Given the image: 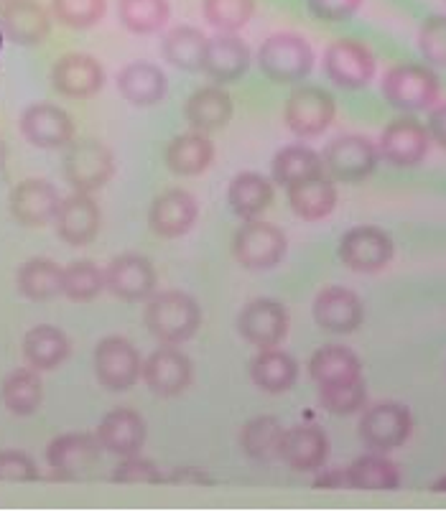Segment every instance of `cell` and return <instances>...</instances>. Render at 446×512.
<instances>
[{"mask_svg":"<svg viewBox=\"0 0 446 512\" xmlns=\"http://www.w3.org/2000/svg\"><path fill=\"white\" fill-rule=\"evenodd\" d=\"M118 90L130 105H159L166 95V77L156 64L133 62L123 67V72L118 74Z\"/></svg>","mask_w":446,"mask_h":512,"instance_id":"31","label":"cell"},{"mask_svg":"<svg viewBox=\"0 0 446 512\" xmlns=\"http://www.w3.org/2000/svg\"><path fill=\"white\" fill-rule=\"evenodd\" d=\"M113 479H115V482H120V484H156V482H164L159 467H156L153 462H148V459H143V456H138V454L123 456V462H120L118 469H115Z\"/></svg>","mask_w":446,"mask_h":512,"instance_id":"47","label":"cell"},{"mask_svg":"<svg viewBox=\"0 0 446 512\" xmlns=\"http://www.w3.org/2000/svg\"><path fill=\"white\" fill-rule=\"evenodd\" d=\"M286 235L276 225L263 220H245L232 237V255L248 271L276 268L286 255Z\"/></svg>","mask_w":446,"mask_h":512,"instance_id":"6","label":"cell"},{"mask_svg":"<svg viewBox=\"0 0 446 512\" xmlns=\"http://www.w3.org/2000/svg\"><path fill=\"white\" fill-rule=\"evenodd\" d=\"M413 434V416L408 406L396 400H383L365 408L360 418V439L367 449L388 454L401 449Z\"/></svg>","mask_w":446,"mask_h":512,"instance_id":"3","label":"cell"},{"mask_svg":"<svg viewBox=\"0 0 446 512\" xmlns=\"http://www.w3.org/2000/svg\"><path fill=\"white\" fill-rule=\"evenodd\" d=\"M319 403L334 416H352V413L362 411L367 403L365 380L360 377V380H350V383L319 388Z\"/></svg>","mask_w":446,"mask_h":512,"instance_id":"44","label":"cell"},{"mask_svg":"<svg viewBox=\"0 0 446 512\" xmlns=\"http://www.w3.org/2000/svg\"><path fill=\"white\" fill-rule=\"evenodd\" d=\"M227 202H230L232 212L243 220H258L260 214L271 207L273 184L266 176L245 171L232 179L230 189H227Z\"/></svg>","mask_w":446,"mask_h":512,"instance_id":"35","label":"cell"},{"mask_svg":"<svg viewBox=\"0 0 446 512\" xmlns=\"http://www.w3.org/2000/svg\"><path fill=\"white\" fill-rule=\"evenodd\" d=\"M383 95L398 110H429L439 100V77L424 64H398L385 74Z\"/></svg>","mask_w":446,"mask_h":512,"instance_id":"4","label":"cell"},{"mask_svg":"<svg viewBox=\"0 0 446 512\" xmlns=\"http://www.w3.org/2000/svg\"><path fill=\"white\" fill-rule=\"evenodd\" d=\"M199 217V204L184 189H171L161 197L153 199L151 212H148V225L161 237H181L192 230Z\"/></svg>","mask_w":446,"mask_h":512,"instance_id":"24","label":"cell"},{"mask_svg":"<svg viewBox=\"0 0 446 512\" xmlns=\"http://www.w3.org/2000/svg\"><path fill=\"white\" fill-rule=\"evenodd\" d=\"M286 428L281 421L273 416H258L248 421L240 431V446L245 454L255 462H271L278 459V449H281V439Z\"/></svg>","mask_w":446,"mask_h":512,"instance_id":"39","label":"cell"},{"mask_svg":"<svg viewBox=\"0 0 446 512\" xmlns=\"http://www.w3.org/2000/svg\"><path fill=\"white\" fill-rule=\"evenodd\" d=\"M334 115H337V102L322 87H299L286 102V125L299 138L322 136L334 123Z\"/></svg>","mask_w":446,"mask_h":512,"instance_id":"10","label":"cell"},{"mask_svg":"<svg viewBox=\"0 0 446 512\" xmlns=\"http://www.w3.org/2000/svg\"><path fill=\"white\" fill-rule=\"evenodd\" d=\"M100 441L90 434H62L46 449L51 472L64 479H77L90 472L100 459Z\"/></svg>","mask_w":446,"mask_h":512,"instance_id":"20","label":"cell"},{"mask_svg":"<svg viewBox=\"0 0 446 512\" xmlns=\"http://www.w3.org/2000/svg\"><path fill=\"white\" fill-rule=\"evenodd\" d=\"M105 288V273L90 260H77L62 273V293L72 301H92Z\"/></svg>","mask_w":446,"mask_h":512,"instance_id":"42","label":"cell"},{"mask_svg":"<svg viewBox=\"0 0 446 512\" xmlns=\"http://www.w3.org/2000/svg\"><path fill=\"white\" fill-rule=\"evenodd\" d=\"M248 67H250V49L243 39L225 34L207 41L202 72L207 74L215 85H230V82H238V79L248 72Z\"/></svg>","mask_w":446,"mask_h":512,"instance_id":"26","label":"cell"},{"mask_svg":"<svg viewBox=\"0 0 446 512\" xmlns=\"http://www.w3.org/2000/svg\"><path fill=\"white\" fill-rule=\"evenodd\" d=\"M250 377L266 393H286L299 380V362L278 347L260 349L250 360Z\"/></svg>","mask_w":446,"mask_h":512,"instance_id":"29","label":"cell"},{"mask_svg":"<svg viewBox=\"0 0 446 512\" xmlns=\"http://www.w3.org/2000/svg\"><path fill=\"white\" fill-rule=\"evenodd\" d=\"M288 204L301 220H324L337 207V186H334L332 179H324V176L301 181L296 186H288Z\"/></svg>","mask_w":446,"mask_h":512,"instance_id":"33","label":"cell"},{"mask_svg":"<svg viewBox=\"0 0 446 512\" xmlns=\"http://www.w3.org/2000/svg\"><path fill=\"white\" fill-rule=\"evenodd\" d=\"M64 179L77 192L92 194L108 184L115 174V156L105 143L100 141H74L64 153Z\"/></svg>","mask_w":446,"mask_h":512,"instance_id":"5","label":"cell"},{"mask_svg":"<svg viewBox=\"0 0 446 512\" xmlns=\"http://www.w3.org/2000/svg\"><path fill=\"white\" fill-rule=\"evenodd\" d=\"M215 161V146L204 133H184L176 136L166 148V166L179 176H197Z\"/></svg>","mask_w":446,"mask_h":512,"instance_id":"34","label":"cell"},{"mask_svg":"<svg viewBox=\"0 0 446 512\" xmlns=\"http://www.w3.org/2000/svg\"><path fill=\"white\" fill-rule=\"evenodd\" d=\"M0 49H3V31H0Z\"/></svg>","mask_w":446,"mask_h":512,"instance_id":"55","label":"cell"},{"mask_svg":"<svg viewBox=\"0 0 446 512\" xmlns=\"http://www.w3.org/2000/svg\"><path fill=\"white\" fill-rule=\"evenodd\" d=\"M309 375L319 388L350 383V380H360L362 377V362L350 347H342V344H324V347H319L317 352L311 355Z\"/></svg>","mask_w":446,"mask_h":512,"instance_id":"27","label":"cell"},{"mask_svg":"<svg viewBox=\"0 0 446 512\" xmlns=\"http://www.w3.org/2000/svg\"><path fill=\"white\" fill-rule=\"evenodd\" d=\"M258 64L263 74L278 85H296L314 69V51L304 36L276 34L263 41Z\"/></svg>","mask_w":446,"mask_h":512,"instance_id":"2","label":"cell"},{"mask_svg":"<svg viewBox=\"0 0 446 512\" xmlns=\"http://www.w3.org/2000/svg\"><path fill=\"white\" fill-rule=\"evenodd\" d=\"M97 441L110 454H138L146 444V421L133 408H115L97 426Z\"/></svg>","mask_w":446,"mask_h":512,"instance_id":"25","label":"cell"},{"mask_svg":"<svg viewBox=\"0 0 446 512\" xmlns=\"http://www.w3.org/2000/svg\"><path fill=\"white\" fill-rule=\"evenodd\" d=\"M0 31L18 46H36L49 36L51 18L36 0H3Z\"/></svg>","mask_w":446,"mask_h":512,"instance_id":"21","label":"cell"},{"mask_svg":"<svg viewBox=\"0 0 446 512\" xmlns=\"http://www.w3.org/2000/svg\"><path fill=\"white\" fill-rule=\"evenodd\" d=\"M378 146L365 136H339L324 148L322 164L334 181H362L378 166Z\"/></svg>","mask_w":446,"mask_h":512,"instance_id":"7","label":"cell"},{"mask_svg":"<svg viewBox=\"0 0 446 512\" xmlns=\"http://www.w3.org/2000/svg\"><path fill=\"white\" fill-rule=\"evenodd\" d=\"M54 227L67 245L85 248L100 232V207L90 194H72V197L59 202L57 214H54Z\"/></svg>","mask_w":446,"mask_h":512,"instance_id":"18","label":"cell"},{"mask_svg":"<svg viewBox=\"0 0 446 512\" xmlns=\"http://www.w3.org/2000/svg\"><path fill=\"white\" fill-rule=\"evenodd\" d=\"M238 332L245 342L258 349L278 347L288 334L286 309L273 299L250 301L238 316Z\"/></svg>","mask_w":446,"mask_h":512,"instance_id":"14","label":"cell"},{"mask_svg":"<svg viewBox=\"0 0 446 512\" xmlns=\"http://www.w3.org/2000/svg\"><path fill=\"white\" fill-rule=\"evenodd\" d=\"M141 355L125 337H105L95 347V375L102 388L123 393L141 377Z\"/></svg>","mask_w":446,"mask_h":512,"instance_id":"9","label":"cell"},{"mask_svg":"<svg viewBox=\"0 0 446 512\" xmlns=\"http://www.w3.org/2000/svg\"><path fill=\"white\" fill-rule=\"evenodd\" d=\"M365 306L355 291L342 286H327L314 299V321L324 332L352 334L362 327Z\"/></svg>","mask_w":446,"mask_h":512,"instance_id":"16","label":"cell"},{"mask_svg":"<svg viewBox=\"0 0 446 512\" xmlns=\"http://www.w3.org/2000/svg\"><path fill=\"white\" fill-rule=\"evenodd\" d=\"M39 469L29 454L23 451H0V482H34Z\"/></svg>","mask_w":446,"mask_h":512,"instance_id":"48","label":"cell"},{"mask_svg":"<svg viewBox=\"0 0 446 512\" xmlns=\"http://www.w3.org/2000/svg\"><path fill=\"white\" fill-rule=\"evenodd\" d=\"M253 13L255 0H204V18L225 34L243 29Z\"/></svg>","mask_w":446,"mask_h":512,"instance_id":"43","label":"cell"},{"mask_svg":"<svg viewBox=\"0 0 446 512\" xmlns=\"http://www.w3.org/2000/svg\"><path fill=\"white\" fill-rule=\"evenodd\" d=\"M324 72L337 87L360 90L375 77V57L362 41L339 39L324 51Z\"/></svg>","mask_w":446,"mask_h":512,"instance_id":"11","label":"cell"},{"mask_svg":"<svg viewBox=\"0 0 446 512\" xmlns=\"http://www.w3.org/2000/svg\"><path fill=\"white\" fill-rule=\"evenodd\" d=\"M431 146L429 130L413 118L393 120L383 130L378 143V156L385 164L396 166V169H411L418 166L426 158Z\"/></svg>","mask_w":446,"mask_h":512,"instance_id":"12","label":"cell"},{"mask_svg":"<svg viewBox=\"0 0 446 512\" xmlns=\"http://www.w3.org/2000/svg\"><path fill=\"white\" fill-rule=\"evenodd\" d=\"M314 487H319V490H339V487H347V469H319V477L314 479Z\"/></svg>","mask_w":446,"mask_h":512,"instance_id":"51","label":"cell"},{"mask_svg":"<svg viewBox=\"0 0 446 512\" xmlns=\"http://www.w3.org/2000/svg\"><path fill=\"white\" fill-rule=\"evenodd\" d=\"M141 375L153 395L174 398L192 385L194 370L192 360L181 349H176V344H166L148 355L141 367Z\"/></svg>","mask_w":446,"mask_h":512,"instance_id":"13","label":"cell"},{"mask_svg":"<svg viewBox=\"0 0 446 512\" xmlns=\"http://www.w3.org/2000/svg\"><path fill=\"white\" fill-rule=\"evenodd\" d=\"M159 276L151 260L136 253L118 255L105 271V288L123 301H146L156 293Z\"/></svg>","mask_w":446,"mask_h":512,"instance_id":"15","label":"cell"},{"mask_svg":"<svg viewBox=\"0 0 446 512\" xmlns=\"http://www.w3.org/2000/svg\"><path fill=\"white\" fill-rule=\"evenodd\" d=\"M118 16L133 34H153L169 21V0H118Z\"/></svg>","mask_w":446,"mask_h":512,"instance_id":"41","label":"cell"},{"mask_svg":"<svg viewBox=\"0 0 446 512\" xmlns=\"http://www.w3.org/2000/svg\"><path fill=\"white\" fill-rule=\"evenodd\" d=\"M273 179L283 186H296L301 181L317 179L324 174L322 156L309 146H286L273 158Z\"/></svg>","mask_w":446,"mask_h":512,"instance_id":"37","label":"cell"},{"mask_svg":"<svg viewBox=\"0 0 446 512\" xmlns=\"http://www.w3.org/2000/svg\"><path fill=\"white\" fill-rule=\"evenodd\" d=\"M204 51H207V39H204L202 31L192 29V26H176L164 39L166 62L179 69H187V72L202 69Z\"/></svg>","mask_w":446,"mask_h":512,"instance_id":"40","label":"cell"},{"mask_svg":"<svg viewBox=\"0 0 446 512\" xmlns=\"http://www.w3.org/2000/svg\"><path fill=\"white\" fill-rule=\"evenodd\" d=\"M51 11L69 29H90L102 21L108 0H51Z\"/></svg>","mask_w":446,"mask_h":512,"instance_id":"45","label":"cell"},{"mask_svg":"<svg viewBox=\"0 0 446 512\" xmlns=\"http://www.w3.org/2000/svg\"><path fill=\"white\" fill-rule=\"evenodd\" d=\"M6 158H8V148L6 143L0 141V169H3V164H6Z\"/></svg>","mask_w":446,"mask_h":512,"instance_id":"54","label":"cell"},{"mask_svg":"<svg viewBox=\"0 0 446 512\" xmlns=\"http://www.w3.org/2000/svg\"><path fill=\"white\" fill-rule=\"evenodd\" d=\"M187 123L192 125L197 133H215V130L225 128L232 118V97L220 85H209L202 90L192 92L184 107Z\"/></svg>","mask_w":446,"mask_h":512,"instance_id":"28","label":"cell"},{"mask_svg":"<svg viewBox=\"0 0 446 512\" xmlns=\"http://www.w3.org/2000/svg\"><path fill=\"white\" fill-rule=\"evenodd\" d=\"M429 136L431 141L439 143V146L446 151V102H441V105H436L434 110H431Z\"/></svg>","mask_w":446,"mask_h":512,"instance_id":"50","label":"cell"},{"mask_svg":"<svg viewBox=\"0 0 446 512\" xmlns=\"http://www.w3.org/2000/svg\"><path fill=\"white\" fill-rule=\"evenodd\" d=\"M51 85L64 97H92L105 85V72L90 54H64L51 69Z\"/></svg>","mask_w":446,"mask_h":512,"instance_id":"22","label":"cell"},{"mask_svg":"<svg viewBox=\"0 0 446 512\" xmlns=\"http://www.w3.org/2000/svg\"><path fill=\"white\" fill-rule=\"evenodd\" d=\"M347 487L367 492H390L401 487V469L380 451L365 454L347 467Z\"/></svg>","mask_w":446,"mask_h":512,"instance_id":"32","label":"cell"},{"mask_svg":"<svg viewBox=\"0 0 446 512\" xmlns=\"http://www.w3.org/2000/svg\"><path fill=\"white\" fill-rule=\"evenodd\" d=\"M148 332L164 344H181L192 339L202 324V309L197 299L181 291H161L148 299L143 314Z\"/></svg>","mask_w":446,"mask_h":512,"instance_id":"1","label":"cell"},{"mask_svg":"<svg viewBox=\"0 0 446 512\" xmlns=\"http://www.w3.org/2000/svg\"><path fill=\"white\" fill-rule=\"evenodd\" d=\"M418 49L429 64L446 67V16L426 18L418 31Z\"/></svg>","mask_w":446,"mask_h":512,"instance_id":"46","label":"cell"},{"mask_svg":"<svg viewBox=\"0 0 446 512\" xmlns=\"http://www.w3.org/2000/svg\"><path fill=\"white\" fill-rule=\"evenodd\" d=\"M278 459L294 472H319L329 459V436L319 426H294L283 431Z\"/></svg>","mask_w":446,"mask_h":512,"instance_id":"19","label":"cell"},{"mask_svg":"<svg viewBox=\"0 0 446 512\" xmlns=\"http://www.w3.org/2000/svg\"><path fill=\"white\" fill-rule=\"evenodd\" d=\"M0 400L16 416H31L39 411L44 400V383H41L39 370L34 367L13 370L0 385Z\"/></svg>","mask_w":446,"mask_h":512,"instance_id":"36","label":"cell"},{"mask_svg":"<svg viewBox=\"0 0 446 512\" xmlns=\"http://www.w3.org/2000/svg\"><path fill=\"white\" fill-rule=\"evenodd\" d=\"M434 492H446V477H439L434 482V487H431Z\"/></svg>","mask_w":446,"mask_h":512,"instance_id":"53","label":"cell"},{"mask_svg":"<svg viewBox=\"0 0 446 512\" xmlns=\"http://www.w3.org/2000/svg\"><path fill=\"white\" fill-rule=\"evenodd\" d=\"M21 133L36 148H62L72 143L74 123L62 107L51 102H36L23 110Z\"/></svg>","mask_w":446,"mask_h":512,"instance_id":"17","label":"cell"},{"mask_svg":"<svg viewBox=\"0 0 446 512\" xmlns=\"http://www.w3.org/2000/svg\"><path fill=\"white\" fill-rule=\"evenodd\" d=\"M309 3V11L317 18L329 23L347 21V18L355 16L360 11L362 0H306Z\"/></svg>","mask_w":446,"mask_h":512,"instance_id":"49","label":"cell"},{"mask_svg":"<svg viewBox=\"0 0 446 512\" xmlns=\"http://www.w3.org/2000/svg\"><path fill=\"white\" fill-rule=\"evenodd\" d=\"M59 192L46 179H26L11 192V214L23 227H44L57 214Z\"/></svg>","mask_w":446,"mask_h":512,"instance_id":"23","label":"cell"},{"mask_svg":"<svg viewBox=\"0 0 446 512\" xmlns=\"http://www.w3.org/2000/svg\"><path fill=\"white\" fill-rule=\"evenodd\" d=\"M62 273L64 268H59L54 260L46 258H34L29 263H23L18 268V291L31 301H49L54 296L62 293Z\"/></svg>","mask_w":446,"mask_h":512,"instance_id":"38","label":"cell"},{"mask_svg":"<svg viewBox=\"0 0 446 512\" xmlns=\"http://www.w3.org/2000/svg\"><path fill=\"white\" fill-rule=\"evenodd\" d=\"M69 352H72L69 337L51 324H39L23 337V357H26L29 367L39 372L57 370L62 362H67Z\"/></svg>","mask_w":446,"mask_h":512,"instance_id":"30","label":"cell"},{"mask_svg":"<svg viewBox=\"0 0 446 512\" xmlns=\"http://www.w3.org/2000/svg\"><path fill=\"white\" fill-rule=\"evenodd\" d=\"M393 240L385 230L370 225L352 227L339 240V260L355 273H378L393 260Z\"/></svg>","mask_w":446,"mask_h":512,"instance_id":"8","label":"cell"},{"mask_svg":"<svg viewBox=\"0 0 446 512\" xmlns=\"http://www.w3.org/2000/svg\"><path fill=\"white\" fill-rule=\"evenodd\" d=\"M169 482H174V484H212V477H209V474H204V469L181 467L171 474Z\"/></svg>","mask_w":446,"mask_h":512,"instance_id":"52","label":"cell"}]
</instances>
